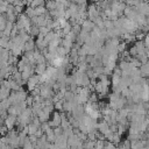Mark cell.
I'll return each instance as SVG.
<instances>
[{"mask_svg":"<svg viewBox=\"0 0 149 149\" xmlns=\"http://www.w3.org/2000/svg\"><path fill=\"white\" fill-rule=\"evenodd\" d=\"M62 119H63L62 113H59V112H54V113H52V119L49 121V125H50L52 128L59 127V126L62 125Z\"/></svg>","mask_w":149,"mask_h":149,"instance_id":"cell-1","label":"cell"},{"mask_svg":"<svg viewBox=\"0 0 149 149\" xmlns=\"http://www.w3.org/2000/svg\"><path fill=\"white\" fill-rule=\"evenodd\" d=\"M94 28H95V24H94V22L91 21V20H85V21L81 23V29L85 30V31H87V33H92Z\"/></svg>","mask_w":149,"mask_h":149,"instance_id":"cell-3","label":"cell"},{"mask_svg":"<svg viewBox=\"0 0 149 149\" xmlns=\"http://www.w3.org/2000/svg\"><path fill=\"white\" fill-rule=\"evenodd\" d=\"M92 1H98V0H92Z\"/></svg>","mask_w":149,"mask_h":149,"instance_id":"cell-13","label":"cell"},{"mask_svg":"<svg viewBox=\"0 0 149 149\" xmlns=\"http://www.w3.org/2000/svg\"><path fill=\"white\" fill-rule=\"evenodd\" d=\"M143 42H144L146 48H147V49H149V33H148V34L144 36V41H143Z\"/></svg>","mask_w":149,"mask_h":149,"instance_id":"cell-11","label":"cell"},{"mask_svg":"<svg viewBox=\"0 0 149 149\" xmlns=\"http://www.w3.org/2000/svg\"><path fill=\"white\" fill-rule=\"evenodd\" d=\"M63 102H64V99H62V100H58V101L54 102L55 108H56V109H58V111H63Z\"/></svg>","mask_w":149,"mask_h":149,"instance_id":"cell-10","label":"cell"},{"mask_svg":"<svg viewBox=\"0 0 149 149\" xmlns=\"http://www.w3.org/2000/svg\"><path fill=\"white\" fill-rule=\"evenodd\" d=\"M1 149H8V144L5 142H1Z\"/></svg>","mask_w":149,"mask_h":149,"instance_id":"cell-12","label":"cell"},{"mask_svg":"<svg viewBox=\"0 0 149 149\" xmlns=\"http://www.w3.org/2000/svg\"><path fill=\"white\" fill-rule=\"evenodd\" d=\"M22 149H35V146H34V143L29 140V136H28V139L26 140V142H24Z\"/></svg>","mask_w":149,"mask_h":149,"instance_id":"cell-9","label":"cell"},{"mask_svg":"<svg viewBox=\"0 0 149 149\" xmlns=\"http://www.w3.org/2000/svg\"><path fill=\"white\" fill-rule=\"evenodd\" d=\"M98 130H99L104 136H106L108 133H111V132H112V130H111V126H109V123H108V122H106L105 120L98 123Z\"/></svg>","mask_w":149,"mask_h":149,"instance_id":"cell-2","label":"cell"},{"mask_svg":"<svg viewBox=\"0 0 149 149\" xmlns=\"http://www.w3.org/2000/svg\"><path fill=\"white\" fill-rule=\"evenodd\" d=\"M48 66L45 64H36V66H35V73L36 74H42V73L45 72Z\"/></svg>","mask_w":149,"mask_h":149,"instance_id":"cell-7","label":"cell"},{"mask_svg":"<svg viewBox=\"0 0 149 149\" xmlns=\"http://www.w3.org/2000/svg\"><path fill=\"white\" fill-rule=\"evenodd\" d=\"M27 127H28V135H29V136H30V135H36L37 130L40 129V127H37V126H35V125H33V123H29Z\"/></svg>","mask_w":149,"mask_h":149,"instance_id":"cell-8","label":"cell"},{"mask_svg":"<svg viewBox=\"0 0 149 149\" xmlns=\"http://www.w3.org/2000/svg\"><path fill=\"white\" fill-rule=\"evenodd\" d=\"M134 45H135V48H136V50H137V56H140V55H144V54H146L147 48H146V45H144V42L139 41V42H136Z\"/></svg>","mask_w":149,"mask_h":149,"instance_id":"cell-5","label":"cell"},{"mask_svg":"<svg viewBox=\"0 0 149 149\" xmlns=\"http://www.w3.org/2000/svg\"><path fill=\"white\" fill-rule=\"evenodd\" d=\"M10 91H12V90H10L9 87H7L6 85L2 84V86H1V100L8 99L9 95H10Z\"/></svg>","mask_w":149,"mask_h":149,"instance_id":"cell-6","label":"cell"},{"mask_svg":"<svg viewBox=\"0 0 149 149\" xmlns=\"http://www.w3.org/2000/svg\"><path fill=\"white\" fill-rule=\"evenodd\" d=\"M36 49V41H34L31 37L24 43V47H23V50H24V52H27V51H34Z\"/></svg>","mask_w":149,"mask_h":149,"instance_id":"cell-4","label":"cell"}]
</instances>
